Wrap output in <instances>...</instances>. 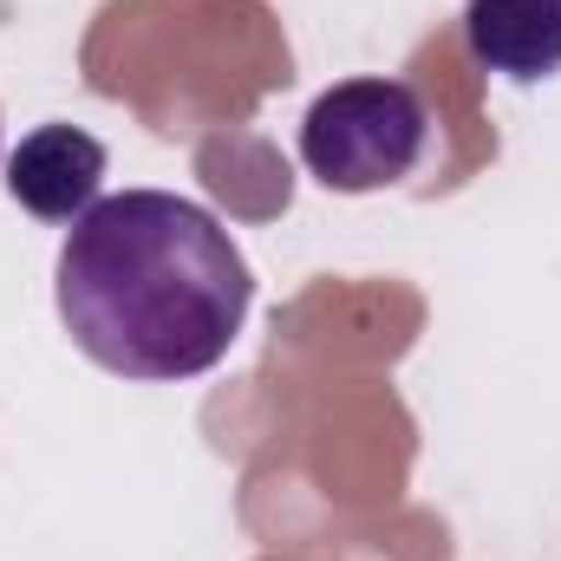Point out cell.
I'll return each instance as SVG.
<instances>
[{"mask_svg":"<svg viewBox=\"0 0 561 561\" xmlns=\"http://www.w3.org/2000/svg\"><path fill=\"white\" fill-rule=\"evenodd\" d=\"M255 300L229 229L170 190L99 196L59 249V320L118 379H196L222 366Z\"/></svg>","mask_w":561,"mask_h":561,"instance_id":"obj_1","label":"cell"},{"mask_svg":"<svg viewBox=\"0 0 561 561\" xmlns=\"http://www.w3.org/2000/svg\"><path fill=\"white\" fill-rule=\"evenodd\" d=\"M424 144H431V112L405 79H346L320 92L300 118V163L340 196H373L405 183Z\"/></svg>","mask_w":561,"mask_h":561,"instance_id":"obj_2","label":"cell"},{"mask_svg":"<svg viewBox=\"0 0 561 561\" xmlns=\"http://www.w3.org/2000/svg\"><path fill=\"white\" fill-rule=\"evenodd\" d=\"M105 144L79 125H39L7 157V196L39 222H79L99 203Z\"/></svg>","mask_w":561,"mask_h":561,"instance_id":"obj_3","label":"cell"},{"mask_svg":"<svg viewBox=\"0 0 561 561\" xmlns=\"http://www.w3.org/2000/svg\"><path fill=\"white\" fill-rule=\"evenodd\" d=\"M463 46L510 85L561 72V0H463Z\"/></svg>","mask_w":561,"mask_h":561,"instance_id":"obj_4","label":"cell"}]
</instances>
